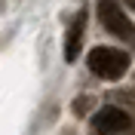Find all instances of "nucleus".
<instances>
[{
    "label": "nucleus",
    "mask_w": 135,
    "mask_h": 135,
    "mask_svg": "<svg viewBox=\"0 0 135 135\" xmlns=\"http://www.w3.org/2000/svg\"><path fill=\"white\" fill-rule=\"evenodd\" d=\"M83 28H86V18L83 12L71 22V31H68L65 37V61H77V55H80V40H83Z\"/></svg>",
    "instance_id": "4"
},
{
    "label": "nucleus",
    "mask_w": 135,
    "mask_h": 135,
    "mask_svg": "<svg viewBox=\"0 0 135 135\" xmlns=\"http://www.w3.org/2000/svg\"><path fill=\"white\" fill-rule=\"evenodd\" d=\"M95 12H98V22H101L104 31H110L114 37H120L123 43H132V46H135V25L129 22V16L114 3V0H98Z\"/></svg>",
    "instance_id": "2"
},
{
    "label": "nucleus",
    "mask_w": 135,
    "mask_h": 135,
    "mask_svg": "<svg viewBox=\"0 0 135 135\" xmlns=\"http://www.w3.org/2000/svg\"><path fill=\"white\" fill-rule=\"evenodd\" d=\"M126 3H129V6H135V0H126Z\"/></svg>",
    "instance_id": "5"
},
{
    "label": "nucleus",
    "mask_w": 135,
    "mask_h": 135,
    "mask_svg": "<svg viewBox=\"0 0 135 135\" xmlns=\"http://www.w3.org/2000/svg\"><path fill=\"white\" fill-rule=\"evenodd\" d=\"M89 71L101 80H120V77L129 71V52L114 49V46H95L86 59Z\"/></svg>",
    "instance_id": "1"
},
{
    "label": "nucleus",
    "mask_w": 135,
    "mask_h": 135,
    "mask_svg": "<svg viewBox=\"0 0 135 135\" xmlns=\"http://www.w3.org/2000/svg\"><path fill=\"white\" fill-rule=\"evenodd\" d=\"M129 126H132V117H129L123 108H114V104L101 108L92 117V129L98 135H117V132H126Z\"/></svg>",
    "instance_id": "3"
}]
</instances>
